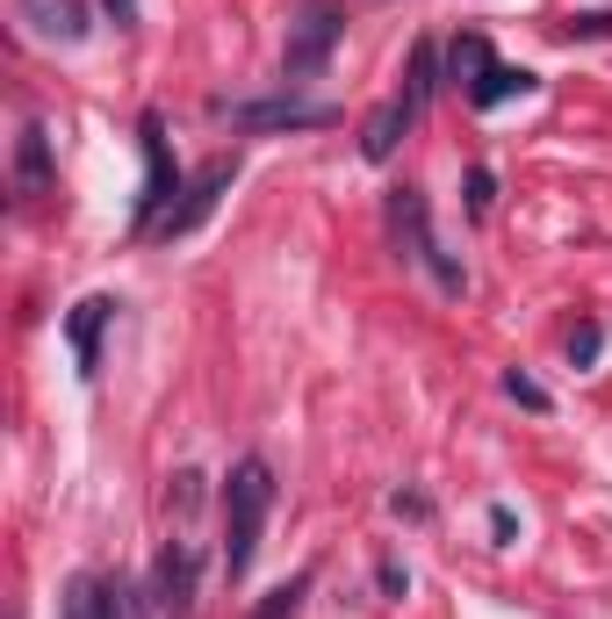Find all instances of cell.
<instances>
[{
  "instance_id": "6da1fadb",
  "label": "cell",
  "mask_w": 612,
  "mask_h": 619,
  "mask_svg": "<svg viewBox=\"0 0 612 619\" xmlns=\"http://www.w3.org/2000/svg\"><path fill=\"white\" fill-rule=\"evenodd\" d=\"M267 512H274V468H267L260 454H245L224 476V576L231 584H238L245 569H252V554H260Z\"/></svg>"
},
{
  "instance_id": "7a4b0ae2",
  "label": "cell",
  "mask_w": 612,
  "mask_h": 619,
  "mask_svg": "<svg viewBox=\"0 0 612 619\" xmlns=\"http://www.w3.org/2000/svg\"><path fill=\"white\" fill-rule=\"evenodd\" d=\"M138 144H144V195H138V231L152 238V231H158V217L174 209V195H188V180H180L174 152H166V122H158L152 108L138 116Z\"/></svg>"
},
{
  "instance_id": "3957f363",
  "label": "cell",
  "mask_w": 612,
  "mask_h": 619,
  "mask_svg": "<svg viewBox=\"0 0 612 619\" xmlns=\"http://www.w3.org/2000/svg\"><path fill=\"white\" fill-rule=\"evenodd\" d=\"M339 30H346V15L339 8H310V15H296V30H289V51H281V80H317V72L332 66L339 51Z\"/></svg>"
},
{
  "instance_id": "277c9868",
  "label": "cell",
  "mask_w": 612,
  "mask_h": 619,
  "mask_svg": "<svg viewBox=\"0 0 612 619\" xmlns=\"http://www.w3.org/2000/svg\"><path fill=\"white\" fill-rule=\"evenodd\" d=\"M231 180H238V159H216V166H202V173L188 180V195H180V202L166 209V217H158V231H152V238H166V245H174V238H188V231H202V224H210V209L231 195Z\"/></svg>"
},
{
  "instance_id": "5b68a950",
  "label": "cell",
  "mask_w": 612,
  "mask_h": 619,
  "mask_svg": "<svg viewBox=\"0 0 612 619\" xmlns=\"http://www.w3.org/2000/svg\"><path fill=\"white\" fill-rule=\"evenodd\" d=\"M389 217H397V224L411 231V245H419V259H425V267H433V281H439V289H447V295H469V275H461L455 259L439 253L433 224H425V195H419V188H397V202H389Z\"/></svg>"
},
{
  "instance_id": "8992f818",
  "label": "cell",
  "mask_w": 612,
  "mask_h": 619,
  "mask_svg": "<svg viewBox=\"0 0 612 619\" xmlns=\"http://www.w3.org/2000/svg\"><path fill=\"white\" fill-rule=\"evenodd\" d=\"M231 122L238 130H325V122H339V108L332 102H245V108H231Z\"/></svg>"
},
{
  "instance_id": "52a82bcc",
  "label": "cell",
  "mask_w": 612,
  "mask_h": 619,
  "mask_svg": "<svg viewBox=\"0 0 612 619\" xmlns=\"http://www.w3.org/2000/svg\"><path fill=\"white\" fill-rule=\"evenodd\" d=\"M108 325H116V295H87V303L66 310V339H72V361H80V382H94V367H102Z\"/></svg>"
},
{
  "instance_id": "ba28073f",
  "label": "cell",
  "mask_w": 612,
  "mask_h": 619,
  "mask_svg": "<svg viewBox=\"0 0 612 619\" xmlns=\"http://www.w3.org/2000/svg\"><path fill=\"white\" fill-rule=\"evenodd\" d=\"M15 15L30 22L36 44H80L87 36V8L80 0H15Z\"/></svg>"
},
{
  "instance_id": "9c48e42d",
  "label": "cell",
  "mask_w": 612,
  "mask_h": 619,
  "mask_svg": "<svg viewBox=\"0 0 612 619\" xmlns=\"http://www.w3.org/2000/svg\"><path fill=\"white\" fill-rule=\"evenodd\" d=\"M411 122H419V108L403 102V94H389V102H382L375 116L361 122V159H367V166H382V159H397V144H403V130H411Z\"/></svg>"
},
{
  "instance_id": "30bf717a",
  "label": "cell",
  "mask_w": 612,
  "mask_h": 619,
  "mask_svg": "<svg viewBox=\"0 0 612 619\" xmlns=\"http://www.w3.org/2000/svg\"><path fill=\"white\" fill-rule=\"evenodd\" d=\"M15 188H22V202H36V195L51 188V130H44V122H22V138H15Z\"/></svg>"
},
{
  "instance_id": "8fae6325",
  "label": "cell",
  "mask_w": 612,
  "mask_h": 619,
  "mask_svg": "<svg viewBox=\"0 0 612 619\" xmlns=\"http://www.w3.org/2000/svg\"><path fill=\"white\" fill-rule=\"evenodd\" d=\"M158 605L166 612H188L195 605V548L188 540H166V554H158Z\"/></svg>"
},
{
  "instance_id": "7c38bea8",
  "label": "cell",
  "mask_w": 612,
  "mask_h": 619,
  "mask_svg": "<svg viewBox=\"0 0 612 619\" xmlns=\"http://www.w3.org/2000/svg\"><path fill=\"white\" fill-rule=\"evenodd\" d=\"M533 86H541V80H533L526 66H505V58H497V66H490L461 102H469V108H497V102H511V94H533Z\"/></svg>"
},
{
  "instance_id": "4fadbf2b",
  "label": "cell",
  "mask_w": 612,
  "mask_h": 619,
  "mask_svg": "<svg viewBox=\"0 0 612 619\" xmlns=\"http://www.w3.org/2000/svg\"><path fill=\"white\" fill-rule=\"evenodd\" d=\"M439 66H447V80H455L461 94H469V86L483 80V72L497 66V58H490V44H483V36H475V30H461L455 44H447V58H439Z\"/></svg>"
},
{
  "instance_id": "5bb4252c",
  "label": "cell",
  "mask_w": 612,
  "mask_h": 619,
  "mask_svg": "<svg viewBox=\"0 0 612 619\" xmlns=\"http://www.w3.org/2000/svg\"><path fill=\"white\" fill-rule=\"evenodd\" d=\"M433 94H439V51H433V44H419V51H411V80H403V102L425 116Z\"/></svg>"
},
{
  "instance_id": "9a60e30c",
  "label": "cell",
  "mask_w": 612,
  "mask_h": 619,
  "mask_svg": "<svg viewBox=\"0 0 612 619\" xmlns=\"http://www.w3.org/2000/svg\"><path fill=\"white\" fill-rule=\"evenodd\" d=\"M66 619H108V584L102 576H72L66 584Z\"/></svg>"
},
{
  "instance_id": "2e32d148",
  "label": "cell",
  "mask_w": 612,
  "mask_h": 619,
  "mask_svg": "<svg viewBox=\"0 0 612 619\" xmlns=\"http://www.w3.org/2000/svg\"><path fill=\"white\" fill-rule=\"evenodd\" d=\"M303 591H310V576H289V584H274L260 605H252V619H296V612H303Z\"/></svg>"
},
{
  "instance_id": "e0dca14e",
  "label": "cell",
  "mask_w": 612,
  "mask_h": 619,
  "mask_svg": "<svg viewBox=\"0 0 612 619\" xmlns=\"http://www.w3.org/2000/svg\"><path fill=\"white\" fill-rule=\"evenodd\" d=\"M505 396H511V404H526V411H555V396H548L541 389V382H533V375H526V367H505Z\"/></svg>"
},
{
  "instance_id": "ac0fdd59",
  "label": "cell",
  "mask_w": 612,
  "mask_h": 619,
  "mask_svg": "<svg viewBox=\"0 0 612 619\" xmlns=\"http://www.w3.org/2000/svg\"><path fill=\"white\" fill-rule=\"evenodd\" d=\"M598 346H605V331H598L591 317H584V325L569 331V367H591V361H598Z\"/></svg>"
},
{
  "instance_id": "d6986e66",
  "label": "cell",
  "mask_w": 612,
  "mask_h": 619,
  "mask_svg": "<svg viewBox=\"0 0 612 619\" xmlns=\"http://www.w3.org/2000/svg\"><path fill=\"white\" fill-rule=\"evenodd\" d=\"M166 504H174V512L188 518L195 504H202V476H195V468H180V476H174V490H166Z\"/></svg>"
},
{
  "instance_id": "ffe728a7",
  "label": "cell",
  "mask_w": 612,
  "mask_h": 619,
  "mask_svg": "<svg viewBox=\"0 0 612 619\" xmlns=\"http://www.w3.org/2000/svg\"><path fill=\"white\" fill-rule=\"evenodd\" d=\"M490 202H497V180H490V166H469V217H490Z\"/></svg>"
},
{
  "instance_id": "44dd1931",
  "label": "cell",
  "mask_w": 612,
  "mask_h": 619,
  "mask_svg": "<svg viewBox=\"0 0 612 619\" xmlns=\"http://www.w3.org/2000/svg\"><path fill=\"white\" fill-rule=\"evenodd\" d=\"M389 512H397V518H433V498H419V490H397V498H389Z\"/></svg>"
},
{
  "instance_id": "7402d4cb",
  "label": "cell",
  "mask_w": 612,
  "mask_h": 619,
  "mask_svg": "<svg viewBox=\"0 0 612 619\" xmlns=\"http://www.w3.org/2000/svg\"><path fill=\"white\" fill-rule=\"evenodd\" d=\"M490 534H497V548H511V534H519V518H511V504H490Z\"/></svg>"
},
{
  "instance_id": "603a6c76",
  "label": "cell",
  "mask_w": 612,
  "mask_h": 619,
  "mask_svg": "<svg viewBox=\"0 0 612 619\" xmlns=\"http://www.w3.org/2000/svg\"><path fill=\"white\" fill-rule=\"evenodd\" d=\"M569 36H612V15H605V8H598V15H577V22H569Z\"/></svg>"
},
{
  "instance_id": "cb8c5ba5",
  "label": "cell",
  "mask_w": 612,
  "mask_h": 619,
  "mask_svg": "<svg viewBox=\"0 0 612 619\" xmlns=\"http://www.w3.org/2000/svg\"><path fill=\"white\" fill-rule=\"evenodd\" d=\"M382 591H389V598H403V591H411V576H403V562H382Z\"/></svg>"
},
{
  "instance_id": "d4e9b609",
  "label": "cell",
  "mask_w": 612,
  "mask_h": 619,
  "mask_svg": "<svg viewBox=\"0 0 612 619\" xmlns=\"http://www.w3.org/2000/svg\"><path fill=\"white\" fill-rule=\"evenodd\" d=\"M108 8V22H116V30H130V22H138V0H102Z\"/></svg>"
}]
</instances>
